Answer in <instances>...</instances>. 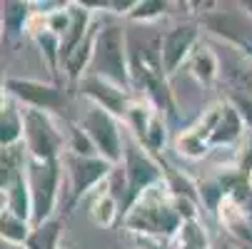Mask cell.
Returning <instances> with one entry per match:
<instances>
[{
    "label": "cell",
    "mask_w": 252,
    "mask_h": 249,
    "mask_svg": "<svg viewBox=\"0 0 252 249\" xmlns=\"http://www.w3.org/2000/svg\"><path fill=\"white\" fill-rule=\"evenodd\" d=\"M180 224H183V220L175 209V197L170 194L165 180L150 187L145 194H140L135 204L123 215V227L130 234L162 242H167L180 229Z\"/></svg>",
    "instance_id": "obj_1"
},
{
    "label": "cell",
    "mask_w": 252,
    "mask_h": 249,
    "mask_svg": "<svg viewBox=\"0 0 252 249\" xmlns=\"http://www.w3.org/2000/svg\"><path fill=\"white\" fill-rule=\"evenodd\" d=\"M90 73L110 80L120 87L132 90L130 80V40L123 25H100L97 38H95V53Z\"/></svg>",
    "instance_id": "obj_2"
},
{
    "label": "cell",
    "mask_w": 252,
    "mask_h": 249,
    "mask_svg": "<svg viewBox=\"0 0 252 249\" xmlns=\"http://www.w3.org/2000/svg\"><path fill=\"white\" fill-rule=\"evenodd\" d=\"M23 112V147L32 162H55L65 152V130L58 115L20 108Z\"/></svg>",
    "instance_id": "obj_3"
},
{
    "label": "cell",
    "mask_w": 252,
    "mask_h": 249,
    "mask_svg": "<svg viewBox=\"0 0 252 249\" xmlns=\"http://www.w3.org/2000/svg\"><path fill=\"white\" fill-rule=\"evenodd\" d=\"M118 167L123 169V215L135 204V199L140 194H145L150 187H155L165 180L162 160L150 155L135 139L125 142L123 162Z\"/></svg>",
    "instance_id": "obj_4"
},
{
    "label": "cell",
    "mask_w": 252,
    "mask_h": 249,
    "mask_svg": "<svg viewBox=\"0 0 252 249\" xmlns=\"http://www.w3.org/2000/svg\"><path fill=\"white\" fill-rule=\"evenodd\" d=\"M60 165H63V180H65V187H63L65 190L63 209L65 212H73L78 207V202H83V197H88L102 182L110 180V174L115 169L102 157H78L70 152H63Z\"/></svg>",
    "instance_id": "obj_5"
},
{
    "label": "cell",
    "mask_w": 252,
    "mask_h": 249,
    "mask_svg": "<svg viewBox=\"0 0 252 249\" xmlns=\"http://www.w3.org/2000/svg\"><path fill=\"white\" fill-rule=\"evenodd\" d=\"M25 177L32 197V227L55 217L63 197V165L55 162H32L25 165Z\"/></svg>",
    "instance_id": "obj_6"
},
{
    "label": "cell",
    "mask_w": 252,
    "mask_h": 249,
    "mask_svg": "<svg viewBox=\"0 0 252 249\" xmlns=\"http://www.w3.org/2000/svg\"><path fill=\"white\" fill-rule=\"evenodd\" d=\"M78 125L85 130V135L90 137V142L97 150V157H102L105 162H110L113 167H118L123 162V152H125V137H123V122L118 117H113L110 112H105L95 105L80 115Z\"/></svg>",
    "instance_id": "obj_7"
},
{
    "label": "cell",
    "mask_w": 252,
    "mask_h": 249,
    "mask_svg": "<svg viewBox=\"0 0 252 249\" xmlns=\"http://www.w3.org/2000/svg\"><path fill=\"white\" fill-rule=\"evenodd\" d=\"M197 45H200V23H192V20L177 23L160 35L158 53H160V65H162V73L167 75V80L175 78L190 62Z\"/></svg>",
    "instance_id": "obj_8"
},
{
    "label": "cell",
    "mask_w": 252,
    "mask_h": 249,
    "mask_svg": "<svg viewBox=\"0 0 252 249\" xmlns=\"http://www.w3.org/2000/svg\"><path fill=\"white\" fill-rule=\"evenodd\" d=\"M5 90L13 102L20 108L43 110L50 115H58L67 108V92L60 83H43L32 78H5Z\"/></svg>",
    "instance_id": "obj_9"
},
{
    "label": "cell",
    "mask_w": 252,
    "mask_h": 249,
    "mask_svg": "<svg viewBox=\"0 0 252 249\" xmlns=\"http://www.w3.org/2000/svg\"><path fill=\"white\" fill-rule=\"evenodd\" d=\"M200 28H205L218 40L240 50L252 60V18L242 10H205L200 15Z\"/></svg>",
    "instance_id": "obj_10"
},
{
    "label": "cell",
    "mask_w": 252,
    "mask_h": 249,
    "mask_svg": "<svg viewBox=\"0 0 252 249\" xmlns=\"http://www.w3.org/2000/svg\"><path fill=\"white\" fill-rule=\"evenodd\" d=\"M220 112H222V100L212 102L207 110H202V115L192 125L180 130L175 135V139H172L175 152L180 157H185V160H192V162L205 160L210 155V150H212L210 139H212V130H215V125H218Z\"/></svg>",
    "instance_id": "obj_11"
},
{
    "label": "cell",
    "mask_w": 252,
    "mask_h": 249,
    "mask_svg": "<svg viewBox=\"0 0 252 249\" xmlns=\"http://www.w3.org/2000/svg\"><path fill=\"white\" fill-rule=\"evenodd\" d=\"M78 92H80L85 100H90V105H95V108H100V110H105V112H110V115L118 117L120 122L125 120L130 105H132V100H135L132 90L120 87V85L105 80V78H100V75H93V73H88V75L78 83Z\"/></svg>",
    "instance_id": "obj_12"
},
{
    "label": "cell",
    "mask_w": 252,
    "mask_h": 249,
    "mask_svg": "<svg viewBox=\"0 0 252 249\" xmlns=\"http://www.w3.org/2000/svg\"><path fill=\"white\" fill-rule=\"evenodd\" d=\"M93 28H95L93 10L85 3H70V25H67V32L60 38V57H63V62L73 55V50L88 38Z\"/></svg>",
    "instance_id": "obj_13"
},
{
    "label": "cell",
    "mask_w": 252,
    "mask_h": 249,
    "mask_svg": "<svg viewBox=\"0 0 252 249\" xmlns=\"http://www.w3.org/2000/svg\"><path fill=\"white\" fill-rule=\"evenodd\" d=\"M245 135H247V127L242 125L240 115L222 100V112H220L218 125H215V130H212L210 147L212 150H235L245 139Z\"/></svg>",
    "instance_id": "obj_14"
},
{
    "label": "cell",
    "mask_w": 252,
    "mask_h": 249,
    "mask_svg": "<svg viewBox=\"0 0 252 249\" xmlns=\"http://www.w3.org/2000/svg\"><path fill=\"white\" fill-rule=\"evenodd\" d=\"M88 215H90V222H93L95 227H102V229L113 227V224L118 222V217L123 215L120 202H118V194H115L110 180L102 182V185L95 190V194H93V199H90Z\"/></svg>",
    "instance_id": "obj_15"
},
{
    "label": "cell",
    "mask_w": 252,
    "mask_h": 249,
    "mask_svg": "<svg viewBox=\"0 0 252 249\" xmlns=\"http://www.w3.org/2000/svg\"><path fill=\"white\" fill-rule=\"evenodd\" d=\"M188 70L195 83H200L202 87H210L218 83L220 78V57L215 55V50L210 45H197V50L192 53L190 62H188Z\"/></svg>",
    "instance_id": "obj_16"
},
{
    "label": "cell",
    "mask_w": 252,
    "mask_h": 249,
    "mask_svg": "<svg viewBox=\"0 0 252 249\" xmlns=\"http://www.w3.org/2000/svg\"><path fill=\"white\" fill-rule=\"evenodd\" d=\"M30 15H32V3H28V0H5V3H0L3 32H8L13 40L23 38Z\"/></svg>",
    "instance_id": "obj_17"
},
{
    "label": "cell",
    "mask_w": 252,
    "mask_h": 249,
    "mask_svg": "<svg viewBox=\"0 0 252 249\" xmlns=\"http://www.w3.org/2000/svg\"><path fill=\"white\" fill-rule=\"evenodd\" d=\"M167 247L170 249H212V242L202 220H192V222L180 224V229L167 239Z\"/></svg>",
    "instance_id": "obj_18"
},
{
    "label": "cell",
    "mask_w": 252,
    "mask_h": 249,
    "mask_svg": "<svg viewBox=\"0 0 252 249\" xmlns=\"http://www.w3.org/2000/svg\"><path fill=\"white\" fill-rule=\"evenodd\" d=\"M23 145V112L18 102H8L0 110V150Z\"/></svg>",
    "instance_id": "obj_19"
},
{
    "label": "cell",
    "mask_w": 252,
    "mask_h": 249,
    "mask_svg": "<svg viewBox=\"0 0 252 249\" xmlns=\"http://www.w3.org/2000/svg\"><path fill=\"white\" fill-rule=\"evenodd\" d=\"M5 197H8V212H13L15 217H20V220L32 224V197H30L25 169L10 182V187L5 190Z\"/></svg>",
    "instance_id": "obj_20"
},
{
    "label": "cell",
    "mask_w": 252,
    "mask_h": 249,
    "mask_svg": "<svg viewBox=\"0 0 252 249\" xmlns=\"http://www.w3.org/2000/svg\"><path fill=\"white\" fill-rule=\"evenodd\" d=\"M155 115H158L155 105H153V102H148L145 97H137V95H135V100H132V105H130V110H127V115H125L123 125L130 130L132 139H135V142H140V139H142V135H145V130H148V125L153 122V117H155Z\"/></svg>",
    "instance_id": "obj_21"
},
{
    "label": "cell",
    "mask_w": 252,
    "mask_h": 249,
    "mask_svg": "<svg viewBox=\"0 0 252 249\" xmlns=\"http://www.w3.org/2000/svg\"><path fill=\"white\" fill-rule=\"evenodd\" d=\"M63 229H65V224L58 215L43 224H35L23 249H60Z\"/></svg>",
    "instance_id": "obj_22"
},
{
    "label": "cell",
    "mask_w": 252,
    "mask_h": 249,
    "mask_svg": "<svg viewBox=\"0 0 252 249\" xmlns=\"http://www.w3.org/2000/svg\"><path fill=\"white\" fill-rule=\"evenodd\" d=\"M30 232H32V224L20 220V217H15L13 212L5 209L3 215H0V242H5V244H10L15 249H23L28 237H30Z\"/></svg>",
    "instance_id": "obj_23"
},
{
    "label": "cell",
    "mask_w": 252,
    "mask_h": 249,
    "mask_svg": "<svg viewBox=\"0 0 252 249\" xmlns=\"http://www.w3.org/2000/svg\"><path fill=\"white\" fill-rule=\"evenodd\" d=\"M25 165H28V155L23 145L0 150V192H5L10 187V182L25 169Z\"/></svg>",
    "instance_id": "obj_24"
},
{
    "label": "cell",
    "mask_w": 252,
    "mask_h": 249,
    "mask_svg": "<svg viewBox=\"0 0 252 249\" xmlns=\"http://www.w3.org/2000/svg\"><path fill=\"white\" fill-rule=\"evenodd\" d=\"M167 142H170V125H167V117L162 112H158L153 117V122L148 125L145 135H142V139L137 142V145H142L150 155L160 157L165 152V147H167Z\"/></svg>",
    "instance_id": "obj_25"
},
{
    "label": "cell",
    "mask_w": 252,
    "mask_h": 249,
    "mask_svg": "<svg viewBox=\"0 0 252 249\" xmlns=\"http://www.w3.org/2000/svg\"><path fill=\"white\" fill-rule=\"evenodd\" d=\"M32 43L38 45L40 50V57L45 60L48 70L53 73L55 83L60 78V67H63V57H60V38L58 35H53L50 30H40V32H35L32 35Z\"/></svg>",
    "instance_id": "obj_26"
},
{
    "label": "cell",
    "mask_w": 252,
    "mask_h": 249,
    "mask_svg": "<svg viewBox=\"0 0 252 249\" xmlns=\"http://www.w3.org/2000/svg\"><path fill=\"white\" fill-rule=\"evenodd\" d=\"M65 152L78 155V157H97V150L90 142V137L85 135V130L78 122H65Z\"/></svg>",
    "instance_id": "obj_27"
},
{
    "label": "cell",
    "mask_w": 252,
    "mask_h": 249,
    "mask_svg": "<svg viewBox=\"0 0 252 249\" xmlns=\"http://www.w3.org/2000/svg\"><path fill=\"white\" fill-rule=\"evenodd\" d=\"M167 10H170V3H165V0H137L135 8L127 15V20L137 23V25H148V23L165 18Z\"/></svg>",
    "instance_id": "obj_28"
},
{
    "label": "cell",
    "mask_w": 252,
    "mask_h": 249,
    "mask_svg": "<svg viewBox=\"0 0 252 249\" xmlns=\"http://www.w3.org/2000/svg\"><path fill=\"white\" fill-rule=\"evenodd\" d=\"M235 172L240 174V180L252 187V132L245 135V139L235 147Z\"/></svg>",
    "instance_id": "obj_29"
},
{
    "label": "cell",
    "mask_w": 252,
    "mask_h": 249,
    "mask_svg": "<svg viewBox=\"0 0 252 249\" xmlns=\"http://www.w3.org/2000/svg\"><path fill=\"white\" fill-rule=\"evenodd\" d=\"M225 102L240 115L242 125L247 127V132H252V95L245 90V87H232L227 95H225Z\"/></svg>",
    "instance_id": "obj_30"
},
{
    "label": "cell",
    "mask_w": 252,
    "mask_h": 249,
    "mask_svg": "<svg viewBox=\"0 0 252 249\" xmlns=\"http://www.w3.org/2000/svg\"><path fill=\"white\" fill-rule=\"evenodd\" d=\"M67 25H70V3H65L63 8L45 15V30H50L53 35H58V38H63V35L67 32Z\"/></svg>",
    "instance_id": "obj_31"
},
{
    "label": "cell",
    "mask_w": 252,
    "mask_h": 249,
    "mask_svg": "<svg viewBox=\"0 0 252 249\" xmlns=\"http://www.w3.org/2000/svg\"><path fill=\"white\" fill-rule=\"evenodd\" d=\"M135 249H170V247H167V242H162V239L135 237Z\"/></svg>",
    "instance_id": "obj_32"
},
{
    "label": "cell",
    "mask_w": 252,
    "mask_h": 249,
    "mask_svg": "<svg viewBox=\"0 0 252 249\" xmlns=\"http://www.w3.org/2000/svg\"><path fill=\"white\" fill-rule=\"evenodd\" d=\"M240 10L247 13V15L252 18V0H242V3H240Z\"/></svg>",
    "instance_id": "obj_33"
},
{
    "label": "cell",
    "mask_w": 252,
    "mask_h": 249,
    "mask_svg": "<svg viewBox=\"0 0 252 249\" xmlns=\"http://www.w3.org/2000/svg\"><path fill=\"white\" fill-rule=\"evenodd\" d=\"M8 209V197H5V192H0V215Z\"/></svg>",
    "instance_id": "obj_34"
},
{
    "label": "cell",
    "mask_w": 252,
    "mask_h": 249,
    "mask_svg": "<svg viewBox=\"0 0 252 249\" xmlns=\"http://www.w3.org/2000/svg\"><path fill=\"white\" fill-rule=\"evenodd\" d=\"M237 249H252V244H237Z\"/></svg>",
    "instance_id": "obj_35"
},
{
    "label": "cell",
    "mask_w": 252,
    "mask_h": 249,
    "mask_svg": "<svg viewBox=\"0 0 252 249\" xmlns=\"http://www.w3.org/2000/svg\"><path fill=\"white\" fill-rule=\"evenodd\" d=\"M0 38H3V20H0Z\"/></svg>",
    "instance_id": "obj_36"
},
{
    "label": "cell",
    "mask_w": 252,
    "mask_h": 249,
    "mask_svg": "<svg viewBox=\"0 0 252 249\" xmlns=\"http://www.w3.org/2000/svg\"><path fill=\"white\" fill-rule=\"evenodd\" d=\"M60 249H63V247H60Z\"/></svg>",
    "instance_id": "obj_37"
}]
</instances>
